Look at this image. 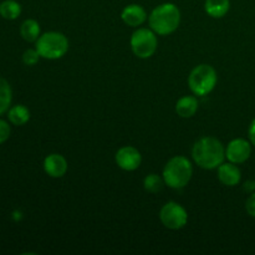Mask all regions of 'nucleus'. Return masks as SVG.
Instances as JSON below:
<instances>
[{
  "mask_svg": "<svg viewBox=\"0 0 255 255\" xmlns=\"http://www.w3.org/2000/svg\"><path fill=\"white\" fill-rule=\"evenodd\" d=\"M252 146L253 144L251 143V141L246 138L232 139L226 147V158L232 163H244L251 158Z\"/></svg>",
  "mask_w": 255,
  "mask_h": 255,
  "instance_id": "8",
  "label": "nucleus"
},
{
  "mask_svg": "<svg viewBox=\"0 0 255 255\" xmlns=\"http://www.w3.org/2000/svg\"><path fill=\"white\" fill-rule=\"evenodd\" d=\"M129 44L132 51L138 59H149L156 52L158 40H157V34L152 29L139 27L132 34Z\"/></svg>",
  "mask_w": 255,
  "mask_h": 255,
  "instance_id": "6",
  "label": "nucleus"
},
{
  "mask_svg": "<svg viewBox=\"0 0 255 255\" xmlns=\"http://www.w3.org/2000/svg\"><path fill=\"white\" fill-rule=\"evenodd\" d=\"M12 101V90L9 82L0 77V116L9 111Z\"/></svg>",
  "mask_w": 255,
  "mask_h": 255,
  "instance_id": "17",
  "label": "nucleus"
},
{
  "mask_svg": "<svg viewBox=\"0 0 255 255\" xmlns=\"http://www.w3.org/2000/svg\"><path fill=\"white\" fill-rule=\"evenodd\" d=\"M246 211L251 217L255 218V192L251 193V196L246 201Z\"/></svg>",
  "mask_w": 255,
  "mask_h": 255,
  "instance_id": "22",
  "label": "nucleus"
},
{
  "mask_svg": "<svg viewBox=\"0 0 255 255\" xmlns=\"http://www.w3.org/2000/svg\"><path fill=\"white\" fill-rule=\"evenodd\" d=\"M192 157L201 168L216 169L226 159V147L216 137L204 136L194 143Z\"/></svg>",
  "mask_w": 255,
  "mask_h": 255,
  "instance_id": "1",
  "label": "nucleus"
},
{
  "mask_svg": "<svg viewBox=\"0 0 255 255\" xmlns=\"http://www.w3.org/2000/svg\"><path fill=\"white\" fill-rule=\"evenodd\" d=\"M193 176L191 161L184 156H174L169 159L163 168L162 177L166 186L173 189L184 188Z\"/></svg>",
  "mask_w": 255,
  "mask_h": 255,
  "instance_id": "3",
  "label": "nucleus"
},
{
  "mask_svg": "<svg viewBox=\"0 0 255 255\" xmlns=\"http://www.w3.org/2000/svg\"><path fill=\"white\" fill-rule=\"evenodd\" d=\"M11 134V127L6 121L0 119V144L6 142Z\"/></svg>",
  "mask_w": 255,
  "mask_h": 255,
  "instance_id": "21",
  "label": "nucleus"
},
{
  "mask_svg": "<svg viewBox=\"0 0 255 255\" xmlns=\"http://www.w3.org/2000/svg\"><path fill=\"white\" fill-rule=\"evenodd\" d=\"M199 107L198 99L194 96H183L177 101L176 112L182 119H189L197 114Z\"/></svg>",
  "mask_w": 255,
  "mask_h": 255,
  "instance_id": "13",
  "label": "nucleus"
},
{
  "mask_svg": "<svg viewBox=\"0 0 255 255\" xmlns=\"http://www.w3.org/2000/svg\"><path fill=\"white\" fill-rule=\"evenodd\" d=\"M21 15V5L15 0H4L0 2V16L6 20H15Z\"/></svg>",
  "mask_w": 255,
  "mask_h": 255,
  "instance_id": "18",
  "label": "nucleus"
},
{
  "mask_svg": "<svg viewBox=\"0 0 255 255\" xmlns=\"http://www.w3.org/2000/svg\"><path fill=\"white\" fill-rule=\"evenodd\" d=\"M40 24L34 19H26L20 26V35L27 42H35L40 36Z\"/></svg>",
  "mask_w": 255,
  "mask_h": 255,
  "instance_id": "16",
  "label": "nucleus"
},
{
  "mask_svg": "<svg viewBox=\"0 0 255 255\" xmlns=\"http://www.w3.org/2000/svg\"><path fill=\"white\" fill-rule=\"evenodd\" d=\"M166 186L163 177L158 176L156 173H151L144 178L143 187L148 193H158Z\"/></svg>",
  "mask_w": 255,
  "mask_h": 255,
  "instance_id": "19",
  "label": "nucleus"
},
{
  "mask_svg": "<svg viewBox=\"0 0 255 255\" xmlns=\"http://www.w3.org/2000/svg\"><path fill=\"white\" fill-rule=\"evenodd\" d=\"M218 76L213 66L201 64L194 67L188 76V86L196 96H206L216 87Z\"/></svg>",
  "mask_w": 255,
  "mask_h": 255,
  "instance_id": "5",
  "label": "nucleus"
},
{
  "mask_svg": "<svg viewBox=\"0 0 255 255\" xmlns=\"http://www.w3.org/2000/svg\"><path fill=\"white\" fill-rule=\"evenodd\" d=\"M40 54L37 52L36 49H27L25 50L24 54H22V62H24L26 66H34L39 62L40 60Z\"/></svg>",
  "mask_w": 255,
  "mask_h": 255,
  "instance_id": "20",
  "label": "nucleus"
},
{
  "mask_svg": "<svg viewBox=\"0 0 255 255\" xmlns=\"http://www.w3.org/2000/svg\"><path fill=\"white\" fill-rule=\"evenodd\" d=\"M69 164L62 154L51 153L44 159V171L51 178H61L66 174Z\"/></svg>",
  "mask_w": 255,
  "mask_h": 255,
  "instance_id": "10",
  "label": "nucleus"
},
{
  "mask_svg": "<svg viewBox=\"0 0 255 255\" xmlns=\"http://www.w3.org/2000/svg\"><path fill=\"white\" fill-rule=\"evenodd\" d=\"M7 119L14 126H24L30 120V111L24 105H15L7 111Z\"/></svg>",
  "mask_w": 255,
  "mask_h": 255,
  "instance_id": "15",
  "label": "nucleus"
},
{
  "mask_svg": "<svg viewBox=\"0 0 255 255\" xmlns=\"http://www.w3.org/2000/svg\"><path fill=\"white\" fill-rule=\"evenodd\" d=\"M116 159L117 166L121 169L127 172L136 171L142 163V156L137 148L132 146H124L116 152Z\"/></svg>",
  "mask_w": 255,
  "mask_h": 255,
  "instance_id": "9",
  "label": "nucleus"
},
{
  "mask_svg": "<svg viewBox=\"0 0 255 255\" xmlns=\"http://www.w3.org/2000/svg\"><path fill=\"white\" fill-rule=\"evenodd\" d=\"M248 137H249V141H251V143L255 147V119L252 121L251 126H249V128H248Z\"/></svg>",
  "mask_w": 255,
  "mask_h": 255,
  "instance_id": "23",
  "label": "nucleus"
},
{
  "mask_svg": "<svg viewBox=\"0 0 255 255\" xmlns=\"http://www.w3.org/2000/svg\"><path fill=\"white\" fill-rule=\"evenodd\" d=\"M121 19L128 26L138 27L147 20V12L141 5L129 4L122 10Z\"/></svg>",
  "mask_w": 255,
  "mask_h": 255,
  "instance_id": "12",
  "label": "nucleus"
},
{
  "mask_svg": "<svg viewBox=\"0 0 255 255\" xmlns=\"http://www.w3.org/2000/svg\"><path fill=\"white\" fill-rule=\"evenodd\" d=\"M148 24L157 35L166 36L178 29L181 24V11L173 2H164L152 10L148 16Z\"/></svg>",
  "mask_w": 255,
  "mask_h": 255,
  "instance_id": "2",
  "label": "nucleus"
},
{
  "mask_svg": "<svg viewBox=\"0 0 255 255\" xmlns=\"http://www.w3.org/2000/svg\"><path fill=\"white\" fill-rule=\"evenodd\" d=\"M244 191L249 192V193H253L255 191V181H248L244 183Z\"/></svg>",
  "mask_w": 255,
  "mask_h": 255,
  "instance_id": "24",
  "label": "nucleus"
},
{
  "mask_svg": "<svg viewBox=\"0 0 255 255\" xmlns=\"http://www.w3.org/2000/svg\"><path fill=\"white\" fill-rule=\"evenodd\" d=\"M35 49L42 59L57 60L69 51V40L62 32L47 31L35 41Z\"/></svg>",
  "mask_w": 255,
  "mask_h": 255,
  "instance_id": "4",
  "label": "nucleus"
},
{
  "mask_svg": "<svg viewBox=\"0 0 255 255\" xmlns=\"http://www.w3.org/2000/svg\"><path fill=\"white\" fill-rule=\"evenodd\" d=\"M159 219L166 228L171 231L182 229L188 222V213L177 202H168L162 207L159 212Z\"/></svg>",
  "mask_w": 255,
  "mask_h": 255,
  "instance_id": "7",
  "label": "nucleus"
},
{
  "mask_svg": "<svg viewBox=\"0 0 255 255\" xmlns=\"http://www.w3.org/2000/svg\"><path fill=\"white\" fill-rule=\"evenodd\" d=\"M218 179L222 184L227 187L238 186L242 179V172L236 163L227 162L218 167Z\"/></svg>",
  "mask_w": 255,
  "mask_h": 255,
  "instance_id": "11",
  "label": "nucleus"
},
{
  "mask_svg": "<svg viewBox=\"0 0 255 255\" xmlns=\"http://www.w3.org/2000/svg\"><path fill=\"white\" fill-rule=\"evenodd\" d=\"M229 9H231L229 0H206L204 2L206 12L214 19H221V17L226 16Z\"/></svg>",
  "mask_w": 255,
  "mask_h": 255,
  "instance_id": "14",
  "label": "nucleus"
}]
</instances>
